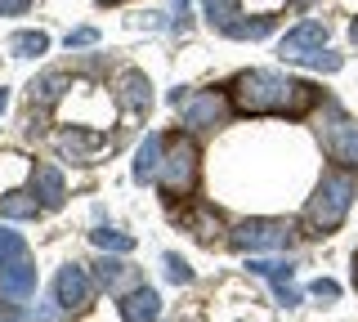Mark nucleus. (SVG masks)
I'll use <instances>...</instances> for the list:
<instances>
[{
	"label": "nucleus",
	"instance_id": "31",
	"mask_svg": "<svg viewBox=\"0 0 358 322\" xmlns=\"http://www.w3.org/2000/svg\"><path fill=\"white\" fill-rule=\"evenodd\" d=\"M31 0H0V18H9V14H22Z\"/></svg>",
	"mask_w": 358,
	"mask_h": 322
},
{
	"label": "nucleus",
	"instance_id": "29",
	"mask_svg": "<svg viewBox=\"0 0 358 322\" xmlns=\"http://www.w3.org/2000/svg\"><path fill=\"white\" fill-rule=\"evenodd\" d=\"M63 318V305H59V295H54V305H41V309H31V322H59Z\"/></svg>",
	"mask_w": 358,
	"mask_h": 322
},
{
	"label": "nucleus",
	"instance_id": "12",
	"mask_svg": "<svg viewBox=\"0 0 358 322\" xmlns=\"http://www.w3.org/2000/svg\"><path fill=\"white\" fill-rule=\"evenodd\" d=\"M31 184H36V202L45 210H59L63 206L67 184H63V170H59V166H36V170H31Z\"/></svg>",
	"mask_w": 358,
	"mask_h": 322
},
{
	"label": "nucleus",
	"instance_id": "25",
	"mask_svg": "<svg viewBox=\"0 0 358 322\" xmlns=\"http://www.w3.org/2000/svg\"><path fill=\"white\" fill-rule=\"evenodd\" d=\"M22 255H27V242H22L14 228H0V269L14 264V260H22Z\"/></svg>",
	"mask_w": 358,
	"mask_h": 322
},
{
	"label": "nucleus",
	"instance_id": "26",
	"mask_svg": "<svg viewBox=\"0 0 358 322\" xmlns=\"http://www.w3.org/2000/svg\"><path fill=\"white\" fill-rule=\"evenodd\" d=\"M300 63H305V68H313V72H341V54H331V50H313V54H305V59H300Z\"/></svg>",
	"mask_w": 358,
	"mask_h": 322
},
{
	"label": "nucleus",
	"instance_id": "32",
	"mask_svg": "<svg viewBox=\"0 0 358 322\" xmlns=\"http://www.w3.org/2000/svg\"><path fill=\"white\" fill-rule=\"evenodd\" d=\"M350 41H354V45H358V18H354V23H350Z\"/></svg>",
	"mask_w": 358,
	"mask_h": 322
},
{
	"label": "nucleus",
	"instance_id": "7",
	"mask_svg": "<svg viewBox=\"0 0 358 322\" xmlns=\"http://www.w3.org/2000/svg\"><path fill=\"white\" fill-rule=\"evenodd\" d=\"M322 45H327V23H322V18H305L300 27H291L287 36H282V45H278V54H282L287 63H300L305 54L322 50Z\"/></svg>",
	"mask_w": 358,
	"mask_h": 322
},
{
	"label": "nucleus",
	"instance_id": "6",
	"mask_svg": "<svg viewBox=\"0 0 358 322\" xmlns=\"http://www.w3.org/2000/svg\"><path fill=\"white\" fill-rule=\"evenodd\" d=\"M54 295H59L63 309H90V300H94V282H90V273L81 264H63L59 277H54Z\"/></svg>",
	"mask_w": 358,
	"mask_h": 322
},
{
	"label": "nucleus",
	"instance_id": "11",
	"mask_svg": "<svg viewBox=\"0 0 358 322\" xmlns=\"http://www.w3.org/2000/svg\"><path fill=\"white\" fill-rule=\"evenodd\" d=\"M103 143H108V139L99 135V130H81V126L59 130V135H54V148H59L63 157H72V161H90L99 148H103Z\"/></svg>",
	"mask_w": 358,
	"mask_h": 322
},
{
	"label": "nucleus",
	"instance_id": "17",
	"mask_svg": "<svg viewBox=\"0 0 358 322\" xmlns=\"http://www.w3.org/2000/svg\"><path fill=\"white\" fill-rule=\"evenodd\" d=\"M41 202H36V193H5L0 197V215L5 219H36L41 215Z\"/></svg>",
	"mask_w": 358,
	"mask_h": 322
},
{
	"label": "nucleus",
	"instance_id": "21",
	"mask_svg": "<svg viewBox=\"0 0 358 322\" xmlns=\"http://www.w3.org/2000/svg\"><path fill=\"white\" fill-rule=\"evenodd\" d=\"M201 9H206V23H210V27H220V31L229 27L233 18H242V5H238V0H206Z\"/></svg>",
	"mask_w": 358,
	"mask_h": 322
},
{
	"label": "nucleus",
	"instance_id": "35",
	"mask_svg": "<svg viewBox=\"0 0 358 322\" xmlns=\"http://www.w3.org/2000/svg\"><path fill=\"white\" fill-rule=\"evenodd\" d=\"M354 286H358V260H354Z\"/></svg>",
	"mask_w": 358,
	"mask_h": 322
},
{
	"label": "nucleus",
	"instance_id": "5",
	"mask_svg": "<svg viewBox=\"0 0 358 322\" xmlns=\"http://www.w3.org/2000/svg\"><path fill=\"white\" fill-rule=\"evenodd\" d=\"M229 247L251 251V255L287 251L291 247V224H287V219H242V224L229 233Z\"/></svg>",
	"mask_w": 358,
	"mask_h": 322
},
{
	"label": "nucleus",
	"instance_id": "30",
	"mask_svg": "<svg viewBox=\"0 0 358 322\" xmlns=\"http://www.w3.org/2000/svg\"><path fill=\"white\" fill-rule=\"evenodd\" d=\"M309 291H313V295H318V300H336V295H341V286H336V282H331V277H318V282H313V286H309Z\"/></svg>",
	"mask_w": 358,
	"mask_h": 322
},
{
	"label": "nucleus",
	"instance_id": "1",
	"mask_svg": "<svg viewBox=\"0 0 358 322\" xmlns=\"http://www.w3.org/2000/svg\"><path fill=\"white\" fill-rule=\"evenodd\" d=\"M229 103L242 117H305L318 103V90L309 81H296V76L255 68L229 85Z\"/></svg>",
	"mask_w": 358,
	"mask_h": 322
},
{
	"label": "nucleus",
	"instance_id": "14",
	"mask_svg": "<svg viewBox=\"0 0 358 322\" xmlns=\"http://www.w3.org/2000/svg\"><path fill=\"white\" fill-rule=\"evenodd\" d=\"M117 103L130 108V112H143V108L152 103V85L143 72H121L117 76Z\"/></svg>",
	"mask_w": 358,
	"mask_h": 322
},
{
	"label": "nucleus",
	"instance_id": "34",
	"mask_svg": "<svg viewBox=\"0 0 358 322\" xmlns=\"http://www.w3.org/2000/svg\"><path fill=\"white\" fill-rule=\"evenodd\" d=\"M0 322H18L14 314H9V309H0Z\"/></svg>",
	"mask_w": 358,
	"mask_h": 322
},
{
	"label": "nucleus",
	"instance_id": "2",
	"mask_svg": "<svg viewBox=\"0 0 358 322\" xmlns=\"http://www.w3.org/2000/svg\"><path fill=\"white\" fill-rule=\"evenodd\" d=\"M354 197H358V180L350 170H327L318 180V188H313V197H309V224L313 233H336L345 224V215H350V206H354Z\"/></svg>",
	"mask_w": 358,
	"mask_h": 322
},
{
	"label": "nucleus",
	"instance_id": "36",
	"mask_svg": "<svg viewBox=\"0 0 358 322\" xmlns=\"http://www.w3.org/2000/svg\"><path fill=\"white\" fill-rule=\"evenodd\" d=\"M103 5H121V0H103Z\"/></svg>",
	"mask_w": 358,
	"mask_h": 322
},
{
	"label": "nucleus",
	"instance_id": "24",
	"mask_svg": "<svg viewBox=\"0 0 358 322\" xmlns=\"http://www.w3.org/2000/svg\"><path fill=\"white\" fill-rule=\"evenodd\" d=\"M94 269H99V286H108V291H112V286H121V277H126V273H130V264H121V260H112V255L103 251V260H99V264H94Z\"/></svg>",
	"mask_w": 358,
	"mask_h": 322
},
{
	"label": "nucleus",
	"instance_id": "8",
	"mask_svg": "<svg viewBox=\"0 0 358 322\" xmlns=\"http://www.w3.org/2000/svg\"><path fill=\"white\" fill-rule=\"evenodd\" d=\"M255 277H268L273 282V295H278V305H287V309H296L300 305V291L291 286V277H296V264L291 260H255L251 255V264H246Z\"/></svg>",
	"mask_w": 358,
	"mask_h": 322
},
{
	"label": "nucleus",
	"instance_id": "20",
	"mask_svg": "<svg viewBox=\"0 0 358 322\" xmlns=\"http://www.w3.org/2000/svg\"><path fill=\"white\" fill-rule=\"evenodd\" d=\"M90 242H94L99 251H112V255L134 251V237H130V233H121V228H94V233H90Z\"/></svg>",
	"mask_w": 358,
	"mask_h": 322
},
{
	"label": "nucleus",
	"instance_id": "19",
	"mask_svg": "<svg viewBox=\"0 0 358 322\" xmlns=\"http://www.w3.org/2000/svg\"><path fill=\"white\" fill-rule=\"evenodd\" d=\"M273 31V18L268 14H255V18H233L229 27H224V36H233V41H260Z\"/></svg>",
	"mask_w": 358,
	"mask_h": 322
},
{
	"label": "nucleus",
	"instance_id": "15",
	"mask_svg": "<svg viewBox=\"0 0 358 322\" xmlns=\"http://www.w3.org/2000/svg\"><path fill=\"white\" fill-rule=\"evenodd\" d=\"M162 135H143L139 143V152H134V180L139 184H152L157 180V170H162Z\"/></svg>",
	"mask_w": 358,
	"mask_h": 322
},
{
	"label": "nucleus",
	"instance_id": "23",
	"mask_svg": "<svg viewBox=\"0 0 358 322\" xmlns=\"http://www.w3.org/2000/svg\"><path fill=\"white\" fill-rule=\"evenodd\" d=\"M184 224L193 228L201 242H210V237L220 233V219H215V210H206V206H201V210H193V215H184Z\"/></svg>",
	"mask_w": 358,
	"mask_h": 322
},
{
	"label": "nucleus",
	"instance_id": "18",
	"mask_svg": "<svg viewBox=\"0 0 358 322\" xmlns=\"http://www.w3.org/2000/svg\"><path fill=\"white\" fill-rule=\"evenodd\" d=\"M63 90H72V81H67L63 72H45L41 81H31V103H59L63 98Z\"/></svg>",
	"mask_w": 358,
	"mask_h": 322
},
{
	"label": "nucleus",
	"instance_id": "9",
	"mask_svg": "<svg viewBox=\"0 0 358 322\" xmlns=\"http://www.w3.org/2000/svg\"><path fill=\"white\" fill-rule=\"evenodd\" d=\"M224 117H229V103H224L220 94H210V90L206 94H193L184 103V126L188 130H210V126H220Z\"/></svg>",
	"mask_w": 358,
	"mask_h": 322
},
{
	"label": "nucleus",
	"instance_id": "33",
	"mask_svg": "<svg viewBox=\"0 0 358 322\" xmlns=\"http://www.w3.org/2000/svg\"><path fill=\"white\" fill-rule=\"evenodd\" d=\"M5 108H9V90H0V112H5Z\"/></svg>",
	"mask_w": 358,
	"mask_h": 322
},
{
	"label": "nucleus",
	"instance_id": "16",
	"mask_svg": "<svg viewBox=\"0 0 358 322\" xmlns=\"http://www.w3.org/2000/svg\"><path fill=\"white\" fill-rule=\"evenodd\" d=\"M22 180H31V161L18 157V152H0V197L18 193Z\"/></svg>",
	"mask_w": 358,
	"mask_h": 322
},
{
	"label": "nucleus",
	"instance_id": "13",
	"mask_svg": "<svg viewBox=\"0 0 358 322\" xmlns=\"http://www.w3.org/2000/svg\"><path fill=\"white\" fill-rule=\"evenodd\" d=\"M162 314V300H157L152 286H134V291L121 295V318L126 322H157Z\"/></svg>",
	"mask_w": 358,
	"mask_h": 322
},
{
	"label": "nucleus",
	"instance_id": "10",
	"mask_svg": "<svg viewBox=\"0 0 358 322\" xmlns=\"http://www.w3.org/2000/svg\"><path fill=\"white\" fill-rule=\"evenodd\" d=\"M0 295H9V300H31L36 295V264H31L27 255L0 269Z\"/></svg>",
	"mask_w": 358,
	"mask_h": 322
},
{
	"label": "nucleus",
	"instance_id": "3",
	"mask_svg": "<svg viewBox=\"0 0 358 322\" xmlns=\"http://www.w3.org/2000/svg\"><path fill=\"white\" fill-rule=\"evenodd\" d=\"M322 152L341 166V170H358V121L345 117L336 103L322 108V126H318Z\"/></svg>",
	"mask_w": 358,
	"mask_h": 322
},
{
	"label": "nucleus",
	"instance_id": "27",
	"mask_svg": "<svg viewBox=\"0 0 358 322\" xmlns=\"http://www.w3.org/2000/svg\"><path fill=\"white\" fill-rule=\"evenodd\" d=\"M166 277H171L175 286H188L193 282V269H188V260H179V255H166Z\"/></svg>",
	"mask_w": 358,
	"mask_h": 322
},
{
	"label": "nucleus",
	"instance_id": "28",
	"mask_svg": "<svg viewBox=\"0 0 358 322\" xmlns=\"http://www.w3.org/2000/svg\"><path fill=\"white\" fill-rule=\"evenodd\" d=\"M99 41V31L94 27H76V31H67V50H85V45H94Z\"/></svg>",
	"mask_w": 358,
	"mask_h": 322
},
{
	"label": "nucleus",
	"instance_id": "22",
	"mask_svg": "<svg viewBox=\"0 0 358 322\" xmlns=\"http://www.w3.org/2000/svg\"><path fill=\"white\" fill-rule=\"evenodd\" d=\"M9 50H14L18 59H36V54L50 50V36H45V31H18V36L9 41Z\"/></svg>",
	"mask_w": 358,
	"mask_h": 322
},
{
	"label": "nucleus",
	"instance_id": "4",
	"mask_svg": "<svg viewBox=\"0 0 358 322\" xmlns=\"http://www.w3.org/2000/svg\"><path fill=\"white\" fill-rule=\"evenodd\" d=\"M197 143L193 139H175L171 148H162V170H157V184H162L166 197H184L197 188Z\"/></svg>",
	"mask_w": 358,
	"mask_h": 322
}]
</instances>
